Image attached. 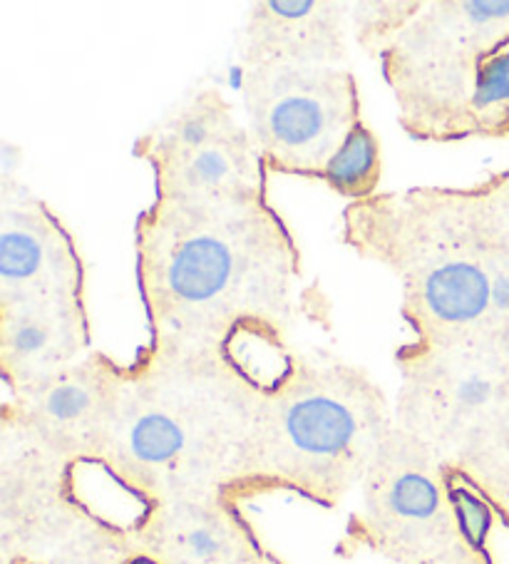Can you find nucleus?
I'll list each match as a JSON object with an SVG mask.
<instances>
[{"label":"nucleus","mask_w":509,"mask_h":564,"mask_svg":"<svg viewBox=\"0 0 509 564\" xmlns=\"http://www.w3.org/2000/svg\"><path fill=\"white\" fill-rule=\"evenodd\" d=\"M124 366L90 351L31 391L13 395L3 423L67 463H100L120 405Z\"/></svg>","instance_id":"6e6552de"},{"label":"nucleus","mask_w":509,"mask_h":564,"mask_svg":"<svg viewBox=\"0 0 509 564\" xmlns=\"http://www.w3.org/2000/svg\"><path fill=\"white\" fill-rule=\"evenodd\" d=\"M132 534L162 564H277L224 492L154 505Z\"/></svg>","instance_id":"9d476101"},{"label":"nucleus","mask_w":509,"mask_h":564,"mask_svg":"<svg viewBox=\"0 0 509 564\" xmlns=\"http://www.w3.org/2000/svg\"><path fill=\"white\" fill-rule=\"evenodd\" d=\"M390 423L386 395L364 368L291 351L221 492L239 502L293 490L333 508L364 478Z\"/></svg>","instance_id":"7ed1b4c3"},{"label":"nucleus","mask_w":509,"mask_h":564,"mask_svg":"<svg viewBox=\"0 0 509 564\" xmlns=\"http://www.w3.org/2000/svg\"><path fill=\"white\" fill-rule=\"evenodd\" d=\"M85 296L0 304V373L13 395L31 391L90 354Z\"/></svg>","instance_id":"9b49d317"},{"label":"nucleus","mask_w":509,"mask_h":564,"mask_svg":"<svg viewBox=\"0 0 509 564\" xmlns=\"http://www.w3.org/2000/svg\"><path fill=\"white\" fill-rule=\"evenodd\" d=\"M249 132L269 172L321 177L360 118V87L346 65H241Z\"/></svg>","instance_id":"423d86ee"},{"label":"nucleus","mask_w":509,"mask_h":564,"mask_svg":"<svg viewBox=\"0 0 509 564\" xmlns=\"http://www.w3.org/2000/svg\"><path fill=\"white\" fill-rule=\"evenodd\" d=\"M380 177H383V152H380L378 134L360 120L340 150L333 154L326 170L321 172V182L340 197L350 202H364L378 194Z\"/></svg>","instance_id":"ddd939ff"},{"label":"nucleus","mask_w":509,"mask_h":564,"mask_svg":"<svg viewBox=\"0 0 509 564\" xmlns=\"http://www.w3.org/2000/svg\"><path fill=\"white\" fill-rule=\"evenodd\" d=\"M425 0H360L350 3L348 11L354 18L358 45L366 55L380 57L388 43L423 11Z\"/></svg>","instance_id":"2eb2a0df"},{"label":"nucleus","mask_w":509,"mask_h":564,"mask_svg":"<svg viewBox=\"0 0 509 564\" xmlns=\"http://www.w3.org/2000/svg\"><path fill=\"white\" fill-rule=\"evenodd\" d=\"M137 540V538H134ZM124 564H162L160 560L156 557H152L150 552H144L142 547H140V542H137V547H134V552L130 554V557H127V562Z\"/></svg>","instance_id":"dca6fc26"},{"label":"nucleus","mask_w":509,"mask_h":564,"mask_svg":"<svg viewBox=\"0 0 509 564\" xmlns=\"http://www.w3.org/2000/svg\"><path fill=\"white\" fill-rule=\"evenodd\" d=\"M344 245L403 286L400 316L413 346L479 344L492 291L463 187L378 192L344 209Z\"/></svg>","instance_id":"20e7f679"},{"label":"nucleus","mask_w":509,"mask_h":564,"mask_svg":"<svg viewBox=\"0 0 509 564\" xmlns=\"http://www.w3.org/2000/svg\"><path fill=\"white\" fill-rule=\"evenodd\" d=\"M87 271L65 221L11 174L0 182V304L85 296Z\"/></svg>","instance_id":"1a4fd4ad"},{"label":"nucleus","mask_w":509,"mask_h":564,"mask_svg":"<svg viewBox=\"0 0 509 564\" xmlns=\"http://www.w3.org/2000/svg\"><path fill=\"white\" fill-rule=\"evenodd\" d=\"M150 164L154 199L219 202L267 197V162L217 87H202L134 142Z\"/></svg>","instance_id":"0eeeda50"},{"label":"nucleus","mask_w":509,"mask_h":564,"mask_svg":"<svg viewBox=\"0 0 509 564\" xmlns=\"http://www.w3.org/2000/svg\"><path fill=\"white\" fill-rule=\"evenodd\" d=\"M509 134V41L479 67L477 90L467 112V138Z\"/></svg>","instance_id":"4468645a"},{"label":"nucleus","mask_w":509,"mask_h":564,"mask_svg":"<svg viewBox=\"0 0 509 564\" xmlns=\"http://www.w3.org/2000/svg\"><path fill=\"white\" fill-rule=\"evenodd\" d=\"M509 41V0H430L380 53L398 122L420 142L467 140L479 67Z\"/></svg>","instance_id":"39448f33"},{"label":"nucleus","mask_w":509,"mask_h":564,"mask_svg":"<svg viewBox=\"0 0 509 564\" xmlns=\"http://www.w3.org/2000/svg\"><path fill=\"white\" fill-rule=\"evenodd\" d=\"M137 289L152 346H286L301 251L269 197L154 199L134 224Z\"/></svg>","instance_id":"f257e3e1"},{"label":"nucleus","mask_w":509,"mask_h":564,"mask_svg":"<svg viewBox=\"0 0 509 564\" xmlns=\"http://www.w3.org/2000/svg\"><path fill=\"white\" fill-rule=\"evenodd\" d=\"M346 3L336 0H261L239 37V65H344Z\"/></svg>","instance_id":"f8f14e48"},{"label":"nucleus","mask_w":509,"mask_h":564,"mask_svg":"<svg viewBox=\"0 0 509 564\" xmlns=\"http://www.w3.org/2000/svg\"><path fill=\"white\" fill-rule=\"evenodd\" d=\"M229 351L147 344L124 364L102 468L144 508L221 492L263 398Z\"/></svg>","instance_id":"f03ea898"}]
</instances>
